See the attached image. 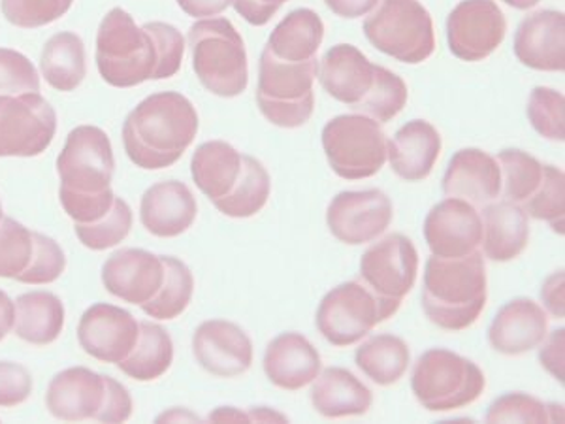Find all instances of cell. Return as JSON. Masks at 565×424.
Returning a JSON list of instances; mask_svg holds the SVG:
<instances>
[{
	"instance_id": "obj_1",
	"label": "cell",
	"mask_w": 565,
	"mask_h": 424,
	"mask_svg": "<svg viewBox=\"0 0 565 424\" xmlns=\"http://www.w3.org/2000/svg\"><path fill=\"white\" fill-rule=\"evenodd\" d=\"M183 55L185 39L170 23L138 26L130 13L114 8L98 26V72L111 87L130 89L149 80L175 76Z\"/></svg>"
},
{
	"instance_id": "obj_2",
	"label": "cell",
	"mask_w": 565,
	"mask_h": 424,
	"mask_svg": "<svg viewBox=\"0 0 565 424\" xmlns=\"http://www.w3.org/2000/svg\"><path fill=\"white\" fill-rule=\"evenodd\" d=\"M199 114L181 93L164 91L141 100L122 125V146L143 170L174 167L199 135Z\"/></svg>"
},
{
	"instance_id": "obj_3",
	"label": "cell",
	"mask_w": 565,
	"mask_h": 424,
	"mask_svg": "<svg viewBox=\"0 0 565 424\" xmlns=\"http://www.w3.org/2000/svg\"><path fill=\"white\" fill-rule=\"evenodd\" d=\"M114 170V149L103 129L82 125L72 130L57 159L58 199L66 215L76 223L104 218L116 200L111 191Z\"/></svg>"
},
{
	"instance_id": "obj_4",
	"label": "cell",
	"mask_w": 565,
	"mask_h": 424,
	"mask_svg": "<svg viewBox=\"0 0 565 424\" xmlns=\"http://www.w3.org/2000/svg\"><path fill=\"white\" fill-rule=\"evenodd\" d=\"M482 253L468 257L431 255L424 268L423 309L437 328L462 332L481 317L489 298Z\"/></svg>"
},
{
	"instance_id": "obj_5",
	"label": "cell",
	"mask_w": 565,
	"mask_h": 424,
	"mask_svg": "<svg viewBox=\"0 0 565 424\" xmlns=\"http://www.w3.org/2000/svg\"><path fill=\"white\" fill-rule=\"evenodd\" d=\"M45 405L53 417L65 423L90 418L98 423H125L132 415L127 386L84 367L57 373L47 386Z\"/></svg>"
},
{
	"instance_id": "obj_6",
	"label": "cell",
	"mask_w": 565,
	"mask_h": 424,
	"mask_svg": "<svg viewBox=\"0 0 565 424\" xmlns=\"http://www.w3.org/2000/svg\"><path fill=\"white\" fill-rule=\"evenodd\" d=\"M189 47L200 84L223 98L239 97L249 85L244 39L226 18L199 21L189 29Z\"/></svg>"
},
{
	"instance_id": "obj_7",
	"label": "cell",
	"mask_w": 565,
	"mask_h": 424,
	"mask_svg": "<svg viewBox=\"0 0 565 424\" xmlns=\"http://www.w3.org/2000/svg\"><path fill=\"white\" fill-rule=\"evenodd\" d=\"M319 74L317 59L306 63H287L264 47L258 63L257 104L271 125L298 129L313 116V84Z\"/></svg>"
},
{
	"instance_id": "obj_8",
	"label": "cell",
	"mask_w": 565,
	"mask_h": 424,
	"mask_svg": "<svg viewBox=\"0 0 565 424\" xmlns=\"http://www.w3.org/2000/svg\"><path fill=\"white\" fill-rule=\"evenodd\" d=\"M487 378L473 360L449 349H430L413 368L412 391L428 412H455L481 399Z\"/></svg>"
},
{
	"instance_id": "obj_9",
	"label": "cell",
	"mask_w": 565,
	"mask_h": 424,
	"mask_svg": "<svg viewBox=\"0 0 565 424\" xmlns=\"http://www.w3.org/2000/svg\"><path fill=\"white\" fill-rule=\"evenodd\" d=\"M364 21L370 44L407 65H420L436 50L434 21L418 0H380Z\"/></svg>"
},
{
	"instance_id": "obj_10",
	"label": "cell",
	"mask_w": 565,
	"mask_h": 424,
	"mask_svg": "<svg viewBox=\"0 0 565 424\" xmlns=\"http://www.w3.org/2000/svg\"><path fill=\"white\" fill-rule=\"evenodd\" d=\"M386 146L381 123L362 114L334 117L322 129L328 165L343 180H367L380 174L386 162Z\"/></svg>"
},
{
	"instance_id": "obj_11",
	"label": "cell",
	"mask_w": 565,
	"mask_h": 424,
	"mask_svg": "<svg viewBox=\"0 0 565 424\" xmlns=\"http://www.w3.org/2000/svg\"><path fill=\"white\" fill-rule=\"evenodd\" d=\"M391 319L377 296L360 279L341 283L327 293L317 309V328L334 348H351L373 328Z\"/></svg>"
},
{
	"instance_id": "obj_12",
	"label": "cell",
	"mask_w": 565,
	"mask_h": 424,
	"mask_svg": "<svg viewBox=\"0 0 565 424\" xmlns=\"http://www.w3.org/2000/svg\"><path fill=\"white\" fill-rule=\"evenodd\" d=\"M418 253L404 234H388L367 247L360 258V282L394 316L417 282Z\"/></svg>"
},
{
	"instance_id": "obj_13",
	"label": "cell",
	"mask_w": 565,
	"mask_h": 424,
	"mask_svg": "<svg viewBox=\"0 0 565 424\" xmlns=\"http://www.w3.org/2000/svg\"><path fill=\"white\" fill-rule=\"evenodd\" d=\"M55 132L57 114L40 93L0 97V157H39Z\"/></svg>"
},
{
	"instance_id": "obj_14",
	"label": "cell",
	"mask_w": 565,
	"mask_h": 424,
	"mask_svg": "<svg viewBox=\"0 0 565 424\" xmlns=\"http://www.w3.org/2000/svg\"><path fill=\"white\" fill-rule=\"evenodd\" d=\"M505 33L508 21L494 0H462L447 20L450 53L466 63L489 59Z\"/></svg>"
},
{
	"instance_id": "obj_15",
	"label": "cell",
	"mask_w": 565,
	"mask_h": 424,
	"mask_svg": "<svg viewBox=\"0 0 565 424\" xmlns=\"http://www.w3.org/2000/svg\"><path fill=\"white\" fill-rule=\"evenodd\" d=\"M394 208L381 189L343 191L327 210V225L334 239L348 245L370 244L391 226Z\"/></svg>"
},
{
	"instance_id": "obj_16",
	"label": "cell",
	"mask_w": 565,
	"mask_h": 424,
	"mask_svg": "<svg viewBox=\"0 0 565 424\" xmlns=\"http://www.w3.org/2000/svg\"><path fill=\"white\" fill-rule=\"evenodd\" d=\"M140 335V322L127 309L95 304L85 309L77 325V341L93 359L117 364L132 351Z\"/></svg>"
},
{
	"instance_id": "obj_17",
	"label": "cell",
	"mask_w": 565,
	"mask_h": 424,
	"mask_svg": "<svg viewBox=\"0 0 565 424\" xmlns=\"http://www.w3.org/2000/svg\"><path fill=\"white\" fill-rule=\"evenodd\" d=\"M424 240L436 257H468L482 244L481 215L466 200L445 199L426 215Z\"/></svg>"
},
{
	"instance_id": "obj_18",
	"label": "cell",
	"mask_w": 565,
	"mask_h": 424,
	"mask_svg": "<svg viewBox=\"0 0 565 424\" xmlns=\"http://www.w3.org/2000/svg\"><path fill=\"white\" fill-rule=\"evenodd\" d=\"M193 354L215 378H238L253 364V341L236 322L213 319L194 330Z\"/></svg>"
},
{
	"instance_id": "obj_19",
	"label": "cell",
	"mask_w": 565,
	"mask_h": 424,
	"mask_svg": "<svg viewBox=\"0 0 565 424\" xmlns=\"http://www.w3.org/2000/svg\"><path fill=\"white\" fill-rule=\"evenodd\" d=\"M162 279L164 264L161 255L146 250L127 247L116 251L103 266V283L109 295L135 306L151 300L161 289Z\"/></svg>"
},
{
	"instance_id": "obj_20",
	"label": "cell",
	"mask_w": 565,
	"mask_h": 424,
	"mask_svg": "<svg viewBox=\"0 0 565 424\" xmlns=\"http://www.w3.org/2000/svg\"><path fill=\"white\" fill-rule=\"evenodd\" d=\"M513 50L522 65L532 71L564 72V12L541 10L527 15L514 33Z\"/></svg>"
},
{
	"instance_id": "obj_21",
	"label": "cell",
	"mask_w": 565,
	"mask_h": 424,
	"mask_svg": "<svg viewBox=\"0 0 565 424\" xmlns=\"http://www.w3.org/2000/svg\"><path fill=\"white\" fill-rule=\"evenodd\" d=\"M444 193L471 206H487L501 193L500 165L482 149H460L452 155L444 176Z\"/></svg>"
},
{
	"instance_id": "obj_22",
	"label": "cell",
	"mask_w": 565,
	"mask_h": 424,
	"mask_svg": "<svg viewBox=\"0 0 565 424\" xmlns=\"http://www.w3.org/2000/svg\"><path fill=\"white\" fill-rule=\"evenodd\" d=\"M196 213V199L181 181L154 183L141 197V225L157 239H178L193 226Z\"/></svg>"
},
{
	"instance_id": "obj_23",
	"label": "cell",
	"mask_w": 565,
	"mask_h": 424,
	"mask_svg": "<svg viewBox=\"0 0 565 424\" xmlns=\"http://www.w3.org/2000/svg\"><path fill=\"white\" fill-rule=\"evenodd\" d=\"M321 354L298 332H282L268 343L264 353V373L271 385L282 391H300L321 373Z\"/></svg>"
},
{
	"instance_id": "obj_24",
	"label": "cell",
	"mask_w": 565,
	"mask_h": 424,
	"mask_svg": "<svg viewBox=\"0 0 565 424\" xmlns=\"http://www.w3.org/2000/svg\"><path fill=\"white\" fill-rule=\"evenodd\" d=\"M546 332L545 309L530 298H514L494 317L489 327V341L498 353L519 357L543 346Z\"/></svg>"
},
{
	"instance_id": "obj_25",
	"label": "cell",
	"mask_w": 565,
	"mask_h": 424,
	"mask_svg": "<svg viewBox=\"0 0 565 424\" xmlns=\"http://www.w3.org/2000/svg\"><path fill=\"white\" fill-rule=\"evenodd\" d=\"M317 76L330 97L354 108L372 89L375 65L359 47L338 44L324 53Z\"/></svg>"
},
{
	"instance_id": "obj_26",
	"label": "cell",
	"mask_w": 565,
	"mask_h": 424,
	"mask_svg": "<svg viewBox=\"0 0 565 424\" xmlns=\"http://www.w3.org/2000/svg\"><path fill=\"white\" fill-rule=\"evenodd\" d=\"M441 155V136L423 119H413L386 146L392 172L405 181H423L431 174Z\"/></svg>"
},
{
	"instance_id": "obj_27",
	"label": "cell",
	"mask_w": 565,
	"mask_h": 424,
	"mask_svg": "<svg viewBox=\"0 0 565 424\" xmlns=\"http://www.w3.org/2000/svg\"><path fill=\"white\" fill-rule=\"evenodd\" d=\"M482 250L494 263L521 257L530 242V223L522 206L501 200L482 206Z\"/></svg>"
},
{
	"instance_id": "obj_28",
	"label": "cell",
	"mask_w": 565,
	"mask_h": 424,
	"mask_svg": "<svg viewBox=\"0 0 565 424\" xmlns=\"http://www.w3.org/2000/svg\"><path fill=\"white\" fill-rule=\"evenodd\" d=\"M311 404L322 417H356L370 412L373 394L353 372L345 368H327L317 375Z\"/></svg>"
},
{
	"instance_id": "obj_29",
	"label": "cell",
	"mask_w": 565,
	"mask_h": 424,
	"mask_svg": "<svg viewBox=\"0 0 565 424\" xmlns=\"http://www.w3.org/2000/svg\"><path fill=\"white\" fill-rule=\"evenodd\" d=\"M65 328V304L47 290H31L15 300L13 332L31 346H50Z\"/></svg>"
},
{
	"instance_id": "obj_30",
	"label": "cell",
	"mask_w": 565,
	"mask_h": 424,
	"mask_svg": "<svg viewBox=\"0 0 565 424\" xmlns=\"http://www.w3.org/2000/svg\"><path fill=\"white\" fill-rule=\"evenodd\" d=\"M244 155L223 140H212L196 148L191 161L194 183L212 202L225 199L242 174Z\"/></svg>"
},
{
	"instance_id": "obj_31",
	"label": "cell",
	"mask_w": 565,
	"mask_h": 424,
	"mask_svg": "<svg viewBox=\"0 0 565 424\" xmlns=\"http://www.w3.org/2000/svg\"><path fill=\"white\" fill-rule=\"evenodd\" d=\"M322 39H324V23L321 15L309 8H298L271 31L266 47L279 61L306 63L316 59Z\"/></svg>"
},
{
	"instance_id": "obj_32",
	"label": "cell",
	"mask_w": 565,
	"mask_h": 424,
	"mask_svg": "<svg viewBox=\"0 0 565 424\" xmlns=\"http://www.w3.org/2000/svg\"><path fill=\"white\" fill-rule=\"evenodd\" d=\"M174 362V341L167 328L154 322L141 321L140 335L127 359L117 362L125 375L148 383L159 380Z\"/></svg>"
},
{
	"instance_id": "obj_33",
	"label": "cell",
	"mask_w": 565,
	"mask_h": 424,
	"mask_svg": "<svg viewBox=\"0 0 565 424\" xmlns=\"http://www.w3.org/2000/svg\"><path fill=\"white\" fill-rule=\"evenodd\" d=\"M40 68L53 89L74 91L87 76L84 40L74 33H58L47 40L42 50Z\"/></svg>"
},
{
	"instance_id": "obj_34",
	"label": "cell",
	"mask_w": 565,
	"mask_h": 424,
	"mask_svg": "<svg viewBox=\"0 0 565 424\" xmlns=\"http://www.w3.org/2000/svg\"><path fill=\"white\" fill-rule=\"evenodd\" d=\"M354 362L360 372L380 386H391L404 378L412 351L402 338L392 335H380L364 341L356 353Z\"/></svg>"
},
{
	"instance_id": "obj_35",
	"label": "cell",
	"mask_w": 565,
	"mask_h": 424,
	"mask_svg": "<svg viewBox=\"0 0 565 424\" xmlns=\"http://www.w3.org/2000/svg\"><path fill=\"white\" fill-rule=\"evenodd\" d=\"M271 180L263 162L244 155L242 174L225 199L213 202L218 212L232 219H247L257 215L270 199Z\"/></svg>"
},
{
	"instance_id": "obj_36",
	"label": "cell",
	"mask_w": 565,
	"mask_h": 424,
	"mask_svg": "<svg viewBox=\"0 0 565 424\" xmlns=\"http://www.w3.org/2000/svg\"><path fill=\"white\" fill-rule=\"evenodd\" d=\"M161 258L164 264L161 289L157 290V295L151 300L141 304L140 308L146 316L153 319L172 321L175 317H180L193 300L194 277L193 272L189 271V266L181 263L180 258L167 257V255H161Z\"/></svg>"
},
{
	"instance_id": "obj_37",
	"label": "cell",
	"mask_w": 565,
	"mask_h": 424,
	"mask_svg": "<svg viewBox=\"0 0 565 424\" xmlns=\"http://www.w3.org/2000/svg\"><path fill=\"white\" fill-rule=\"evenodd\" d=\"M501 172V191L505 200L522 206L543 180V165L521 149H503L498 155Z\"/></svg>"
},
{
	"instance_id": "obj_38",
	"label": "cell",
	"mask_w": 565,
	"mask_h": 424,
	"mask_svg": "<svg viewBox=\"0 0 565 424\" xmlns=\"http://www.w3.org/2000/svg\"><path fill=\"white\" fill-rule=\"evenodd\" d=\"M407 98L409 91L404 80L385 66L375 65L372 89L353 109L377 123H388L405 108Z\"/></svg>"
},
{
	"instance_id": "obj_39",
	"label": "cell",
	"mask_w": 565,
	"mask_h": 424,
	"mask_svg": "<svg viewBox=\"0 0 565 424\" xmlns=\"http://www.w3.org/2000/svg\"><path fill=\"white\" fill-rule=\"evenodd\" d=\"M34 251L36 232L12 218L0 221V277L20 282L33 264Z\"/></svg>"
},
{
	"instance_id": "obj_40",
	"label": "cell",
	"mask_w": 565,
	"mask_h": 424,
	"mask_svg": "<svg viewBox=\"0 0 565 424\" xmlns=\"http://www.w3.org/2000/svg\"><path fill=\"white\" fill-rule=\"evenodd\" d=\"M487 423H562L564 407L545 404L524 392H509L490 405Z\"/></svg>"
},
{
	"instance_id": "obj_41",
	"label": "cell",
	"mask_w": 565,
	"mask_h": 424,
	"mask_svg": "<svg viewBox=\"0 0 565 424\" xmlns=\"http://www.w3.org/2000/svg\"><path fill=\"white\" fill-rule=\"evenodd\" d=\"M74 229L85 247L93 251L109 250L129 236L132 229V210L121 197H116L104 218L93 223H76Z\"/></svg>"
},
{
	"instance_id": "obj_42",
	"label": "cell",
	"mask_w": 565,
	"mask_h": 424,
	"mask_svg": "<svg viewBox=\"0 0 565 424\" xmlns=\"http://www.w3.org/2000/svg\"><path fill=\"white\" fill-rule=\"evenodd\" d=\"M530 218L546 221L554 232L564 234L565 178L564 172L553 165H543V180L530 199L522 204Z\"/></svg>"
},
{
	"instance_id": "obj_43",
	"label": "cell",
	"mask_w": 565,
	"mask_h": 424,
	"mask_svg": "<svg viewBox=\"0 0 565 424\" xmlns=\"http://www.w3.org/2000/svg\"><path fill=\"white\" fill-rule=\"evenodd\" d=\"M527 119L533 129L543 138L553 141L565 140L564 93L551 87H535L527 100Z\"/></svg>"
},
{
	"instance_id": "obj_44",
	"label": "cell",
	"mask_w": 565,
	"mask_h": 424,
	"mask_svg": "<svg viewBox=\"0 0 565 424\" xmlns=\"http://www.w3.org/2000/svg\"><path fill=\"white\" fill-rule=\"evenodd\" d=\"M74 0H2V13L20 29H39L61 20Z\"/></svg>"
},
{
	"instance_id": "obj_45",
	"label": "cell",
	"mask_w": 565,
	"mask_h": 424,
	"mask_svg": "<svg viewBox=\"0 0 565 424\" xmlns=\"http://www.w3.org/2000/svg\"><path fill=\"white\" fill-rule=\"evenodd\" d=\"M40 76L33 63L20 52L0 47V97L39 93Z\"/></svg>"
},
{
	"instance_id": "obj_46",
	"label": "cell",
	"mask_w": 565,
	"mask_h": 424,
	"mask_svg": "<svg viewBox=\"0 0 565 424\" xmlns=\"http://www.w3.org/2000/svg\"><path fill=\"white\" fill-rule=\"evenodd\" d=\"M65 251L50 236L36 232V251H34L31 268L20 277V283L25 285H47L57 282L65 272Z\"/></svg>"
},
{
	"instance_id": "obj_47",
	"label": "cell",
	"mask_w": 565,
	"mask_h": 424,
	"mask_svg": "<svg viewBox=\"0 0 565 424\" xmlns=\"http://www.w3.org/2000/svg\"><path fill=\"white\" fill-rule=\"evenodd\" d=\"M33 378L25 367L15 362H0V407H15L29 400Z\"/></svg>"
},
{
	"instance_id": "obj_48",
	"label": "cell",
	"mask_w": 565,
	"mask_h": 424,
	"mask_svg": "<svg viewBox=\"0 0 565 424\" xmlns=\"http://www.w3.org/2000/svg\"><path fill=\"white\" fill-rule=\"evenodd\" d=\"M289 0H234L232 7L249 25L263 26L279 12Z\"/></svg>"
},
{
	"instance_id": "obj_49",
	"label": "cell",
	"mask_w": 565,
	"mask_h": 424,
	"mask_svg": "<svg viewBox=\"0 0 565 424\" xmlns=\"http://www.w3.org/2000/svg\"><path fill=\"white\" fill-rule=\"evenodd\" d=\"M564 340L565 330H554L551 338L546 340L545 348H541L540 360L546 372L553 373L554 378L564 383Z\"/></svg>"
},
{
	"instance_id": "obj_50",
	"label": "cell",
	"mask_w": 565,
	"mask_h": 424,
	"mask_svg": "<svg viewBox=\"0 0 565 424\" xmlns=\"http://www.w3.org/2000/svg\"><path fill=\"white\" fill-rule=\"evenodd\" d=\"M541 298L554 319H564V272L559 271L546 279Z\"/></svg>"
},
{
	"instance_id": "obj_51",
	"label": "cell",
	"mask_w": 565,
	"mask_h": 424,
	"mask_svg": "<svg viewBox=\"0 0 565 424\" xmlns=\"http://www.w3.org/2000/svg\"><path fill=\"white\" fill-rule=\"evenodd\" d=\"M324 4L340 18L359 20L372 12L380 4V0H324Z\"/></svg>"
},
{
	"instance_id": "obj_52",
	"label": "cell",
	"mask_w": 565,
	"mask_h": 424,
	"mask_svg": "<svg viewBox=\"0 0 565 424\" xmlns=\"http://www.w3.org/2000/svg\"><path fill=\"white\" fill-rule=\"evenodd\" d=\"M234 0H178L181 10L191 18H212L225 12Z\"/></svg>"
},
{
	"instance_id": "obj_53",
	"label": "cell",
	"mask_w": 565,
	"mask_h": 424,
	"mask_svg": "<svg viewBox=\"0 0 565 424\" xmlns=\"http://www.w3.org/2000/svg\"><path fill=\"white\" fill-rule=\"evenodd\" d=\"M13 321H15V306L12 298L4 290H0V341L12 332Z\"/></svg>"
},
{
	"instance_id": "obj_54",
	"label": "cell",
	"mask_w": 565,
	"mask_h": 424,
	"mask_svg": "<svg viewBox=\"0 0 565 424\" xmlns=\"http://www.w3.org/2000/svg\"><path fill=\"white\" fill-rule=\"evenodd\" d=\"M508 7L516 8V10H530V8L537 7L541 0H503Z\"/></svg>"
},
{
	"instance_id": "obj_55",
	"label": "cell",
	"mask_w": 565,
	"mask_h": 424,
	"mask_svg": "<svg viewBox=\"0 0 565 424\" xmlns=\"http://www.w3.org/2000/svg\"><path fill=\"white\" fill-rule=\"evenodd\" d=\"M4 219V212H2V202H0V221Z\"/></svg>"
}]
</instances>
